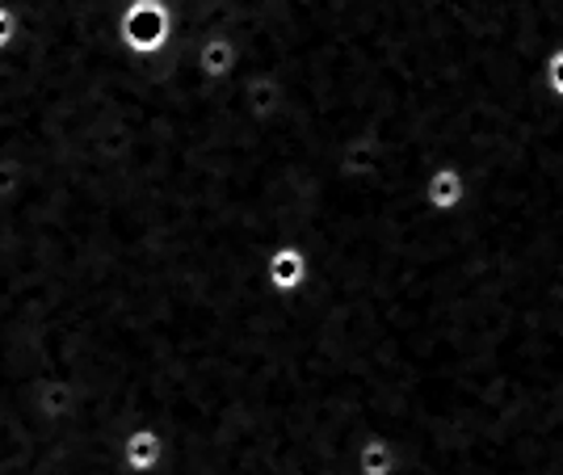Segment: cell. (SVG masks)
<instances>
[{"label":"cell","mask_w":563,"mask_h":475,"mask_svg":"<svg viewBox=\"0 0 563 475\" xmlns=\"http://www.w3.org/2000/svg\"><path fill=\"white\" fill-rule=\"evenodd\" d=\"M177 38V13L168 0H126L118 13V43L131 59H161Z\"/></svg>","instance_id":"obj_1"},{"label":"cell","mask_w":563,"mask_h":475,"mask_svg":"<svg viewBox=\"0 0 563 475\" xmlns=\"http://www.w3.org/2000/svg\"><path fill=\"white\" fill-rule=\"evenodd\" d=\"M350 463L353 475H399L404 454H399V446L387 433H362L350 454Z\"/></svg>","instance_id":"obj_7"},{"label":"cell","mask_w":563,"mask_h":475,"mask_svg":"<svg viewBox=\"0 0 563 475\" xmlns=\"http://www.w3.org/2000/svg\"><path fill=\"white\" fill-rule=\"evenodd\" d=\"M38 412L51 417V421H64L76 412V387L71 379H59V375H47L43 387H38Z\"/></svg>","instance_id":"obj_8"},{"label":"cell","mask_w":563,"mask_h":475,"mask_svg":"<svg viewBox=\"0 0 563 475\" xmlns=\"http://www.w3.org/2000/svg\"><path fill=\"white\" fill-rule=\"evenodd\" d=\"M18 30H22V25H18L13 4H4V0H0V55H4V51H13V43H18Z\"/></svg>","instance_id":"obj_10"},{"label":"cell","mask_w":563,"mask_h":475,"mask_svg":"<svg viewBox=\"0 0 563 475\" xmlns=\"http://www.w3.org/2000/svg\"><path fill=\"white\" fill-rule=\"evenodd\" d=\"M471 202V181L467 173L459 165H433L429 173L421 177V207L429 214H438V219H450V214H459L463 207Z\"/></svg>","instance_id":"obj_4"},{"label":"cell","mask_w":563,"mask_h":475,"mask_svg":"<svg viewBox=\"0 0 563 475\" xmlns=\"http://www.w3.org/2000/svg\"><path fill=\"white\" fill-rule=\"evenodd\" d=\"M240 64H244V55H240V43L228 38V34H202L198 43H194V71H198V80H207V85H223V80H235L240 76Z\"/></svg>","instance_id":"obj_6"},{"label":"cell","mask_w":563,"mask_h":475,"mask_svg":"<svg viewBox=\"0 0 563 475\" xmlns=\"http://www.w3.org/2000/svg\"><path fill=\"white\" fill-rule=\"evenodd\" d=\"M539 80H542V93L551 97V101H563V43L542 55Z\"/></svg>","instance_id":"obj_9"},{"label":"cell","mask_w":563,"mask_h":475,"mask_svg":"<svg viewBox=\"0 0 563 475\" xmlns=\"http://www.w3.org/2000/svg\"><path fill=\"white\" fill-rule=\"evenodd\" d=\"M168 459V442L156 426H131L118 442V467L126 475H156Z\"/></svg>","instance_id":"obj_5"},{"label":"cell","mask_w":563,"mask_h":475,"mask_svg":"<svg viewBox=\"0 0 563 475\" xmlns=\"http://www.w3.org/2000/svg\"><path fill=\"white\" fill-rule=\"evenodd\" d=\"M261 283L274 299H295L311 283V257L303 244H274L261 262Z\"/></svg>","instance_id":"obj_3"},{"label":"cell","mask_w":563,"mask_h":475,"mask_svg":"<svg viewBox=\"0 0 563 475\" xmlns=\"http://www.w3.org/2000/svg\"><path fill=\"white\" fill-rule=\"evenodd\" d=\"M240 110L249 114V122L257 126H269L286 114V101H290V89L278 71L269 68H240Z\"/></svg>","instance_id":"obj_2"}]
</instances>
